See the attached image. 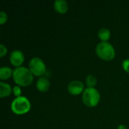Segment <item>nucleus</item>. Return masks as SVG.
Returning <instances> with one entry per match:
<instances>
[{
    "instance_id": "nucleus-17",
    "label": "nucleus",
    "mask_w": 129,
    "mask_h": 129,
    "mask_svg": "<svg viewBox=\"0 0 129 129\" xmlns=\"http://www.w3.org/2000/svg\"><path fill=\"white\" fill-rule=\"evenodd\" d=\"M122 67L125 71L129 73V59H126L122 62Z\"/></svg>"
},
{
    "instance_id": "nucleus-11",
    "label": "nucleus",
    "mask_w": 129,
    "mask_h": 129,
    "mask_svg": "<svg viewBox=\"0 0 129 129\" xmlns=\"http://www.w3.org/2000/svg\"><path fill=\"white\" fill-rule=\"evenodd\" d=\"M12 69L8 67H2L0 69V79L1 80H6L8 79L11 76H13Z\"/></svg>"
},
{
    "instance_id": "nucleus-5",
    "label": "nucleus",
    "mask_w": 129,
    "mask_h": 129,
    "mask_svg": "<svg viewBox=\"0 0 129 129\" xmlns=\"http://www.w3.org/2000/svg\"><path fill=\"white\" fill-rule=\"evenodd\" d=\"M29 70L33 75L36 76H42L46 70V67L44 61L39 57H33L29 62Z\"/></svg>"
},
{
    "instance_id": "nucleus-8",
    "label": "nucleus",
    "mask_w": 129,
    "mask_h": 129,
    "mask_svg": "<svg viewBox=\"0 0 129 129\" xmlns=\"http://www.w3.org/2000/svg\"><path fill=\"white\" fill-rule=\"evenodd\" d=\"M54 8L57 12L64 14L68 10V4L64 0H56L54 2Z\"/></svg>"
},
{
    "instance_id": "nucleus-16",
    "label": "nucleus",
    "mask_w": 129,
    "mask_h": 129,
    "mask_svg": "<svg viewBox=\"0 0 129 129\" xmlns=\"http://www.w3.org/2000/svg\"><path fill=\"white\" fill-rule=\"evenodd\" d=\"M7 53V48L3 45V44H1L0 45V57H2L4 55H5Z\"/></svg>"
},
{
    "instance_id": "nucleus-3",
    "label": "nucleus",
    "mask_w": 129,
    "mask_h": 129,
    "mask_svg": "<svg viewBox=\"0 0 129 129\" xmlns=\"http://www.w3.org/2000/svg\"><path fill=\"white\" fill-rule=\"evenodd\" d=\"M101 99L99 91L94 88H87L82 93V101L85 105L89 107H95Z\"/></svg>"
},
{
    "instance_id": "nucleus-10",
    "label": "nucleus",
    "mask_w": 129,
    "mask_h": 129,
    "mask_svg": "<svg viewBox=\"0 0 129 129\" xmlns=\"http://www.w3.org/2000/svg\"><path fill=\"white\" fill-rule=\"evenodd\" d=\"M12 88L10 85L5 83L3 82H0V97L5 98L8 97L11 94Z\"/></svg>"
},
{
    "instance_id": "nucleus-7",
    "label": "nucleus",
    "mask_w": 129,
    "mask_h": 129,
    "mask_svg": "<svg viewBox=\"0 0 129 129\" xmlns=\"http://www.w3.org/2000/svg\"><path fill=\"white\" fill-rule=\"evenodd\" d=\"M67 89L71 94L77 95L84 91V84L79 80H73L69 83Z\"/></svg>"
},
{
    "instance_id": "nucleus-2",
    "label": "nucleus",
    "mask_w": 129,
    "mask_h": 129,
    "mask_svg": "<svg viewBox=\"0 0 129 129\" xmlns=\"http://www.w3.org/2000/svg\"><path fill=\"white\" fill-rule=\"evenodd\" d=\"M98 56L104 60H111L116 56V51L113 46L108 42H101L96 47Z\"/></svg>"
},
{
    "instance_id": "nucleus-4",
    "label": "nucleus",
    "mask_w": 129,
    "mask_h": 129,
    "mask_svg": "<svg viewBox=\"0 0 129 129\" xmlns=\"http://www.w3.org/2000/svg\"><path fill=\"white\" fill-rule=\"evenodd\" d=\"M11 107V110L14 113L17 115H22L29 111L31 104L29 101L26 97L20 96L16 98L12 101Z\"/></svg>"
},
{
    "instance_id": "nucleus-13",
    "label": "nucleus",
    "mask_w": 129,
    "mask_h": 129,
    "mask_svg": "<svg viewBox=\"0 0 129 129\" xmlns=\"http://www.w3.org/2000/svg\"><path fill=\"white\" fill-rule=\"evenodd\" d=\"M88 88H94L97 85V78L93 75H88L85 80Z\"/></svg>"
},
{
    "instance_id": "nucleus-1",
    "label": "nucleus",
    "mask_w": 129,
    "mask_h": 129,
    "mask_svg": "<svg viewBox=\"0 0 129 129\" xmlns=\"http://www.w3.org/2000/svg\"><path fill=\"white\" fill-rule=\"evenodd\" d=\"M13 79L19 86H28L33 80V75L31 71L24 67H16L13 72Z\"/></svg>"
},
{
    "instance_id": "nucleus-15",
    "label": "nucleus",
    "mask_w": 129,
    "mask_h": 129,
    "mask_svg": "<svg viewBox=\"0 0 129 129\" xmlns=\"http://www.w3.org/2000/svg\"><path fill=\"white\" fill-rule=\"evenodd\" d=\"M8 20V16L4 11L0 12V23L3 24L6 20Z\"/></svg>"
},
{
    "instance_id": "nucleus-9",
    "label": "nucleus",
    "mask_w": 129,
    "mask_h": 129,
    "mask_svg": "<svg viewBox=\"0 0 129 129\" xmlns=\"http://www.w3.org/2000/svg\"><path fill=\"white\" fill-rule=\"evenodd\" d=\"M50 87V82L45 77H40L36 82V88L42 92L47 91Z\"/></svg>"
},
{
    "instance_id": "nucleus-6",
    "label": "nucleus",
    "mask_w": 129,
    "mask_h": 129,
    "mask_svg": "<svg viewBox=\"0 0 129 129\" xmlns=\"http://www.w3.org/2000/svg\"><path fill=\"white\" fill-rule=\"evenodd\" d=\"M23 61H24V54L21 51L14 50L11 53L10 62L13 66L19 67L22 65Z\"/></svg>"
},
{
    "instance_id": "nucleus-12",
    "label": "nucleus",
    "mask_w": 129,
    "mask_h": 129,
    "mask_svg": "<svg viewBox=\"0 0 129 129\" xmlns=\"http://www.w3.org/2000/svg\"><path fill=\"white\" fill-rule=\"evenodd\" d=\"M98 36L102 42H107L110 38V31L107 28H101L98 31Z\"/></svg>"
},
{
    "instance_id": "nucleus-14",
    "label": "nucleus",
    "mask_w": 129,
    "mask_h": 129,
    "mask_svg": "<svg viewBox=\"0 0 129 129\" xmlns=\"http://www.w3.org/2000/svg\"><path fill=\"white\" fill-rule=\"evenodd\" d=\"M13 93L18 98V97H20V94H21V89L20 88L19 85H15L14 88H13Z\"/></svg>"
}]
</instances>
